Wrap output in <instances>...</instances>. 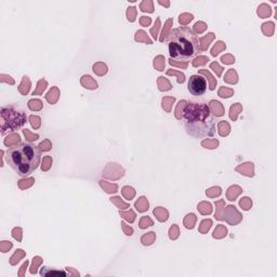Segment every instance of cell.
Returning <instances> with one entry per match:
<instances>
[{"label":"cell","instance_id":"obj_1","mask_svg":"<svg viewBox=\"0 0 277 277\" xmlns=\"http://www.w3.org/2000/svg\"><path fill=\"white\" fill-rule=\"evenodd\" d=\"M7 161L10 167L21 176H27L40 164V152L30 143H18L10 146L7 152Z\"/></svg>","mask_w":277,"mask_h":277},{"label":"cell","instance_id":"obj_2","mask_svg":"<svg viewBox=\"0 0 277 277\" xmlns=\"http://www.w3.org/2000/svg\"><path fill=\"white\" fill-rule=\"evenodd\" d=\"M168 48L171 57L175 60H187L200 52L196 33L188 27H180L170 34Z\"/></svg>","mask_w":277,"mask_h":277},{"label":"cell","instance_id":"obj_3","mask_svg":"<svg viewBox=\"0 0 277 277\" xmlns=\"http://www.w3.org/2000/svg\"><path fill=\"white\" fill-rule=\"evenodd\" d=\"M184 118L187 131L195 137H209L214 133V120L210 118V110L205 104H188Z\"/></svg>","mask_w":277,"mask_h":277},{"label":"cell","instance_id":"obj_4","mask_svg":"<svg viewBox=\"0 0 277 277\" xmlns=\"http://www.w3.org/2000/svg\"><path fill=\"white\" fill-rule=\"evenodd\" d=\"M1 117H2V124H8V128L16 129L23 126L26 118L23 113H18L12 108L3 107L1 110Z\"/></svg>","mask_w":277,"mask_h":277},{"label":"cell","instance_id":"obj_5","mask_svg":"<svg viewBox=\"0 0 277 277\" xmlns=\"http://www.w3.org/2000/svg\"><path fill=\"white\" fill-rule=\"evenodd\" d=\"M207 81L202 76L193 75L190 76L188 81V91L195 96H199L206 92Z\"/></svg>","mask_w":277,"mask_h":277},{"label":"cell","instance_id":"obj_6","mask_svg":"<svg viewBox=\"0 0 277 277\" xmlns=\"http://www.w3.org/2000/svg\"><path fill=\"white\" fill-rule=\"evenodd\" d=\"M10 139H11V140H9V139H6L5 140V144L7 145V146H13V145H15V144H17V142H18V140H20V137H18L17 134H12V135H10Z\"/></svg>","mask_w":277,"mask_h":277},{"label":"cell","instance_id":"obj_7","mask_svg":"<svg viewBox=\"0 0 277 277\" xmlns=\"http://www.w3.org/2000/svg\"><path fill=\"white\" fill-rule=\"evenodd\" d=\"M135 207H137V209L139 211H145L147 208H148V204H147V202L145 200L144 197H142L139 202H137V204H135Z\"/></svg>","mask_w":277,"mask_h":277},{"label":"cell","instance_id":"obj_8","mask_svg":"<svg viewBox=\"0 0 277 277\" xmlns=\"http://www.w3.org/2000/svg\"><path fill=\"white\" fill-rule=\"evenodd\" d=\"M28 106H29L30 110H40V108H41L42 104L39 100H32V101H29V103H28Z\"/></svg>","mask_w":277,"mask_h":277},{"label":"cell","instance_id":"obj_9","mask_svg":"<svg viewBox=\"0 0 277 277\" xmlns=\"http://www.w3.org/2000/svg\"><path fill=\"white\" fill-rule=\"evenodd\" d=\"M29 119H30V122H32V126L34 127V128H38V127L40 126V118H39V117L32 116Z\"/></svg>","mask_w":277,"mask_h":277},{"label":"cell","instance_id":"obj_10","mask_svg":"<svg viewBox=\"0 0 277 277\" xmlns=\"http://www.w3.org/2000/svg\"><path fill=\"white\" fill-rule=\"evenodd\" d=\"M152 224H153V222H152L149 219H147V217H144V219L141 221V225H140V226H141V229H145L146 226H149V225H152Z\"/></svg>","mask_w":277,"mask_h":277},{"label":"cell","instance_id":"obj_11","mask_svg":"<svg viewBox=\"0 0 277 277\" xmlns=\"http://www.w3.org/2000/svg\"><path fill=\"white\" fill-rule=\"evenodd\" d=\"M11 247H12V244L10 241H2V244H1V250H2V252H7Z\"/></svg>","mask_w":277,"mask_h":277},{"label":"cell","instance_id":"obj_12","mask_svg":"<svg viewBox=\"0 0 277 277\" xmlns=\"http://www.w3.org/2000/svg\"><path fill=\"white\" fill-rule=\"evenodd\" d=\"M224 48V46H223V42H217V47L215 46L214 48H213L212 50V55H217V53H219V51L221 50V49Z\"/></svg>","mask_w":277,"mask_h":277},{"label":"cell","instance_id":"obj_13","mask_svg":"<svg viewBox=\"0 0 277 277\" xmlns=\"http://www.w3.org/2000/svg\"><path fill=\"white\" fill-rule=\"evenodd\" d=\"M24 134H25V137H27V139L29 141H35V140H37V137H38V135L30 134L29 131H28V130H24Z\"/></svg>","mask_w":277,"mask_h":277},{"label":"cell","instance_id":"obj_14","mask_svg":"<svg viewBox=\"0 0 277 277\" xmlns=\"http://www.w3.org/2000/svg\"><path fill=\"white\" fill-rule=\"evenodd\" d=\"M40 262H41L40 258H37V262H36V263H35V261H34V265H33L32 270H30V273H33V274H34V273H36V272H37L36 267H37V265H38V264L40 263Z\"/></svg>","mask_w":277,"mask_h":277},{"label":"cell","instance_id":"obj_15","mask_svg":"<svg viewBox=\"0 0 277 277\" xmlns=\"http://www.w3.org/2000/svg\"><path fill=\"white\" fill-rule=\"evenodd\" d=\"M141 23H142L143 25H149V23H151V18L143 16L142 20H141Z\"/></svg>","mask_w":277,"mask_h":277}]
</instances>
